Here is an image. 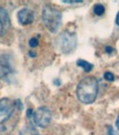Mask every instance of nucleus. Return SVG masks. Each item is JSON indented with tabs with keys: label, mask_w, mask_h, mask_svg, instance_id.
<instances>
[{
	"label": "nucleus",
	"mask_w": 119,
	"mask_h": 135,
	"mask_svg": "<svg viewBox=\"0 0 119 135\" xmlns=\"http://www.w3.org/2000/svg\"><path fill=\"white\" fill-rule=\"evenodd\" d=\"M13 73L12 66L10 65L9 61L6 58H0V76L4 80H8V76H11Z\"/></svg>",
	"instance_id": "8"
},
{
	"label": "nucleus",
	"mask_w": 119,
	"mask_h": 135,
	"mask_svg": "<svg viewBox=\"0 0 119 135\" xmlns=\"http://www.w3.org/2000/svg\"><path fill=\"white\" fill-rule=\"evenodd\" d=\"M19 135H40V133L32 124H28L20 131Z\"/></svg>",
	"instance_id": "9"
},
{
	"label": "nucleus",
	"mask_w": 119,
	"mask_h": 135,
	"mask_svg": "<svg viewBox=\"0 0 119 135\" xmlns=\"http://www.w3.org/2000/svg\"><path fill=\"white\" fill-rule=\"evenodd\" d=\"M108 135H117V134L112 130V127H108Z\"/></svg>",
	"instance_id": "16"
},
{
	"label": "nucleus",
	"mask_w": 119,
	"mask_h": 135,
	"mask_svg": "<svg viewBox=\"0 0 119 135\" xmlns=\"http://www.w3.org/2000/svg\"><path fill=\"white\" fill-rule=\"evenodd\" d=\"M42 20L46 29L52 33H55L59 30L62 22V13L58 9H55L52 6H44L42 11Z\"/></svg>",
	"instance_id": "2"
},
{
	"label": "nucleus",
	"mask_w": 119,
	"mask_h": 135,
	"mask_svg": "<svg viewBox=\"0 0 119 135\" xmlns=\"http://www.w3.org/2000/svg\"><path fill=\"white\" fill-rule=\"evenodd\" d=\"M77 98L84 104L93 103L98 93L97 80L93 76H87L78 83L76 89Z\"/></svg>",
	"instance_id": "1"
},
{
	"label": "nucleus",
	"mask_w": 119,
	"mask_h": 135,
	"mask_svg": "<svg viewBox=\"0 0 119 135\" xmlns=\"http://www.w3.org/2000/svg\"><path fill=\"white\" fill-rule=\"evenodd\" d=\"M10 27H11V22L8 11L4 8L0 7V36L6 35L7 31H9Z\"/></svg>",
	"instance_id": "6"
},
{
	"label": "nucleus",
	"mask_w": 119,
	"mask_h": 135,
	"mask_svg": "<svg viewBox=\"0 0 119 135\" xmlns=\"http://www.w3.org/2000/svg\"><path fill=\"white\" fill-rule=\"evenodd\" d=\"M112 51H114V49H112L111 47H106V52L107 53H111Z\"/></svg>",
	"instance_id": "17"
},
{
	"label": "nucleus",
	"mask_w": 119,
	"mask_h": 135,
	"mask_svg": "<svg viewBox=\"0 0 119 135\" xmlns=\"http://www.w3.org/2000/svg\"><path fill=\"white\" fill-rule=\"evenodd\" d=\"M14 110V103L8 98L0 99V124L9 120Z\"/></svg>",
	"instance_id": "5"
},
{
	"label": "nucleus",
	"mask_w": 119,
	"mask_h": 135,
	"mask_svg": "<svg viewBox=\"0 0 119 135\" xmlns=\"http://www.w3.org/2000/svg\"><path fill=\"white\" fill-rule=\"evenodd\" d=\"M33 113H34V112H33V110H32V109H29V110H28V112H27L28 117H31V116L33 115Z\"/></svg>",
	"instance_id": "15"
},
{
	"label": "nucleus",
	"mask_w": 119,
	"mask_h": 135,
	"mask_svg": "<svg viewBox=\"0 0 119 135\" xmlns=\"http://www.w3.org/2000/svg\"><path fill=\"white\" fill-rule=\"evenodd\" d=\"M55 46L62 53H71L76 47V35L73 32H62L55 40Z\"/></svg>",
	"instance_id": "3"
},
{
	"label": "nucleus",
	"mask_w": 119,
	"mask_h": 135,
	"mask_svg": "<svg viewBox=\"0 0 119 135\" xmlns=\"http://www.w3.org/2000/svg\"><path fill=\"white\" fill-rule=\"evenodd\" d=\"M51 117H52V115H51L50 109L46 108V106H41V108H39L34 113H33L32 121L37 126L44 128L50 124Z\"/></svg>",
	"instance_id": "4"
},
{
	"label": "nucleus",
	"mask_w": 119,
	"mask_h": 135,
	"mask_svg": "<svg viewBox=\"0 0 119 135\" xmlns=\"http://www.w3.org/2000/svg\"><path fill=\"white\" fill-rule=\"evenodd\" d=\"M33 19H34L33 11L28 8L21 9L18 12V20L21 25H30V23H32Z\"/></svg>",
	"instance_id": "7"
},
{
	"label": "nucleus",
	"mask_w": 119,
	"mask_h": 135,
	"mask_svg": "<svg viewBox=\"0 0 119 135\" xmlns=\"http://www.w3.org/2000/svg\"><path fill=\"white\" fill-rule=\"evenodd\" d=\"M116 23L119 26V12H118V15H117V17H116Z\"/></svg>",
	"instance_id": "18"
},
{
	"label": "nucleus",
	"mask_w": 119,
	"mask_h": 135,
	"mask_svg": "<svg viewBox=\"0 0 119 135\" xmlns=\"http://www.w3.org/2000/svg\"><path fill=\"white\" fill-rule=\"evenodd\" d=\"M77 65L81 66V68H83V69L86 71V72L92 71V69H93V64L89 63V62H87V61H85V60H78V61H77Z\"/></svg>",
	"instance_id": "10"
},
{
	"label": "nucleus",
	"mask_w": 119,
	"mask_h": 135,
	"mask_svg": "<svg viewBox=\"0 0 119 135\" xmlns=\"http://www.w3.org/2000/svg\"><path fill=\"white\" fill-rule=\"evenodd\" d=\"M29 44H30V47H31V48H35V47H38V44H39V42H38V39H35V38H32L31 40L29 41Z\"/></svg>",
	"instance_id": "13"
},
{
	"label": "nucleus",
	"mask_w": 119,
	"mask_h": 135,
	"mask_svg": "<svg viewBox=\"0 0 119 135\" xmlns=\"http://www.w3.org/2000/svg\"><path fill=\"white\" fill-rule=\"evenodd\" d=\"M116 126L119 128V116H118V119H117V121H116Z\"/></svg>",
	"instance_id": "19"
},
{
	"label": "nucleus",
	"mask_w": 119,
	"mask_h": 135,
	"mask_svg": "<svg viewBox=\"0 0 119 135\" xmlns=\"http://www.w3.org/2000/svg\"><path fill=\"white\" fill-rule=\"evenodd\" d=\"M104 78H105V80H107V81H114V79H115L114 74H112L111 72H106L104 74Z\"/></svg>",
	"instance_id": "12"
},
{
	"label": "nucleus",
	"mask_w": 119,
	"mask_h": 135,
	"mask_svg": "<svg viewBox=\"0 0 119 135\" xmlns=\"http://www.w3.org/2000/svg\"><path fill=\"white\" fill-rule=\"evenodd\" d=\"M29 54L31 55V57H35V53H34V52H30Z\"/></svg>",
	"instance_id": "20"
},
{
	"label": "nucleus",
	"mask_w": 119,
	"mask_h": 135,
	"mask_svg": "<svg viewBox=\"0 0 119 135\" xmlns=\"http://www.w3.org/2000/svg\"><path fill=\"white\" fill-rule=\"evenodd\" d=\"M94 12L97 15V16H101L104 12H105V8H104V6L103 4H100V3H97V4H95V7H94Z\"/></svg>",
	"instance_id": "11"
},
{
	"label": "nucleus",
	"mask_w": 119,
	"mask_h": 135,
	"mask_svg": "<svg viewBox=\"0 0 119 135\" xmlns=\"http://www.w3.org/2000/svg\"><path fill=\"white\" fill-rule=\"evenodd\" d=\"M64 3H82V0H63Z\"/></svg>",
	"instance_id": "14"
}]
</instances>
